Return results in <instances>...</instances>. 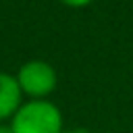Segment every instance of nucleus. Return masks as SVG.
<instances>
[{
	"label": "nucleus",
	"instance_id": "1",
	"mask_svg": "<svg viewBox=\"0 0 133 133\" xmlns=\"http://www.w3.org/2000/svg\"><path fill=\"white\" fill-rule=\"evenodd\" d=\"M12 133H62V112L50 100H27L8 121Z\"/></svg>",
	"mask_w": 133,
	"mask_h": 133
},
{
	"label": "nucleus",
	"instance_id": "2",
	"mask_svg": "<svg viewBox=\"0 0 133 133\" xmlns=\"http://www.w3.org/2000/svg\"><path fill=\"white\" fill-rule=\"evenodd\" d=\"M21 94L27 96L29 100H48V96L56 89L58 85V75L56 69L46 62V60H27L19 66L15 75Z\"/></svg>",
	"mask_w": 133,
	"mask_h": 133
},
{
	"label": "nucleus",
	"instance_id": "3",
	"mask_svg": "<svg viewBox=\"0 0 133 133\" xmlns=\"http://www.w3.org/2000/svg\"><path fill=\"white\" fill-rule=\"evenodd\" d=\"M21 104H23V94L15 75L0 71V123L10 121Z\"/></svg>",
	"mask_w": 133,
	"mask_h": 133
},
{
	"label": "nucleus",
	"instance_id": "4",
	"mask_svg": "<svg viewBox=\"0 0 133 133\" xmlns=\"http://www.w3.org/2000/svg\"><path fill=\"white\" fill-rule=\"evenodd\" d=\"M60 4H64V6H69V8H85V6H89L94 0H58Z\"/></svg>",
	"mask_w": 133,
	"mask_h": 133
},
{
	"label": "nucleus",
	"instance_id": "5",
	"mask_svg": "<svg viewBox=\"0 0 133 133\" xmlns=\"http://www.w3.org/2000/svg\"><path fill=\"white\" fill-rule=\"evenodd\" d=\"M0 133H12L10 125H8V123H0Z\"/></svg>",
	"mask_w": 133,
	"mask_h": 133
},
{
	"label": "nucleus",
	"instance_id": "6",
	"mask_svg": "<svg viewBox=\"0 0 133 133\" xmlns=\"http://www.w3.org/2000/svg\"><path fill=\"white\" fill-rule=\"evenodd\" d=\"M62 133H89L87 129H81V127H77V129H64Z\"/></svg>",
	"mask_w": 133,
	"mask_h": 133
}]
</instances>
